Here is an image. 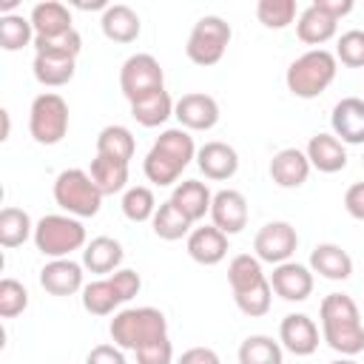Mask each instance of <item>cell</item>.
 Wrapping results in <instances>:
<instances>
[{
	"instance_id": "6da1fadb",
	"label": "cell",
	"mask_w": 364,
	"mask_h": 364,
	"mask_svg": "<svg viewBox=\"0 0 364 364\" xmlns=\"http://www.w3.org/2000/svg\"><path fill=\"white\" fill-rule=\"evenodd\" d=\"M321 318V338L330 350L353 358L364 353V321L361 310L347 293H327L318 304Z\"/></svg>"
},
{
	"instance_id": "7a4b0ae2",
	"label": "cell",
	"mask_w": 364,
	"mask_h": 364,
	"mask_svg": "<svg viewBox=\"0 0 364 364\" xmlns=\"http://www.w3.org/2000/svg\"><path fill=\"white\" fill-rule=\"evenodd\" d=\"M196 145L191 131L185 128H165L156 142L151 145V151L142 159V171L148 176V182H154L156 188H168L173 185L182 171L191 165V159H196Z\"/></svg>"
},
{
	"instance_id": "3957f363",
	"label": "cell",
	"mask_w": 364,
	"mask_h": 364,
	"mask_svg": "<svg viewBox=\"0 0 364 364\" xmlns=\"http://www.w3.org/2000/svg\"><path fill=\"white\" fill-rule=\"evenodd\" d=\"M228 284L233 290V301L236 307L250 316V318H259L270 310V301H273V287H270V279L264 276L262 270V262L250 253H239L230 259L228 264Z\"/></svg>"
},
{
	"instance_id": "277c9868",
	"label": "cell",
	"mask_w": 364,
	"mask_h": 364,
	"mask_svg": "<svg viewBox=\"0 0 364 364\" xmlns=\"http://www.w3.org/2000/svg\"><path fill=\"white\" fill-rule=\"evenodd\" d=\"M108 333L117 347L136 353L159 338H168V318L156 307H125L114 313Z\"/></svg>"
},
{
	"instance_id": "5b68a950",
	"label": "cell",
	"mask_w": 364,
	"mask_h": 364,
	"mask_svg": "<svg viewBox=\"0 0 364 364\" xmlns=\"http://www.w3.org/2000/svg\"><path fill=\"white\" fill-rule=\"evenodd\" d=\"M338 74V60L333 51L327 48H310L304 51L301 57H296L290 65H287V74H284V82H287V91L299 100H316L321 97L333 80Z\"/></svg>"
},
{
	"instance_id": "8992f818",
	"label": "cell",
	"mask_w": 364,
	"mask_h": 364,
	"mask_svg": "<svg viewBox=\"0 0 364 364\" xmlns=\"http://www.w3.org/2000/svg\"><path fill=\"white\" fill-rule=\"evenodd\" d=\"M34 245L48 259H71L74 250H82L88 245V236L77 216L48 213L34 225Z\"/></svg>"
},
{
	"instance_id": "52a82bcc",
	"label": "cell",
	"mask_w": 364,
	"mask_h": 364,
	"mask_svg": "<svg viewBox=\"0 0 364 364\" xmlns=\"http://www.w3.org/2000/svg\"><path fill=\"white\" fill-rule=\"evenodd\" d=\"M142 287V279L131 267H119L111 276H102L97 282H88L82 287V307L91 316H111L117 307L131 301Z\"/></svg>"
},
{
	"instance_id": "ba28073f",
	"label": "cell",
	"mask_w": 364,
	"mask_h": 364,
	"mask_svg": "<svg viewBox=\"0 0 364 364\" xmlns=\"http://www.w3.org/2000/svg\"><path fill=\"white\" fill-rule=\"evenodd\" d=\"M54 202L77 219H91L102 208V193L94 185L91 173L82 168H65L54 179Z\"/></svg>"
},
{
	"instance_id": "9c48e42d",
	"label": "cell",
	"mask_w": 364,
	"mask_h": 364,
	"mask_svg": "<svg viewBox=\"0 0 364 364\" xmlns=\"http://www.w3.org/2000/svg\"><path fill=\"white\" fill-rule=\"evenodd\" d=\"M230 37H233V31L219 14H205L193 23V28L188 34V43H185V54L193 65L210 68L225 57V51L230 46Z\"/></svg>"
},
{
	"instance_id": "30bf717a",
	"label": "cell",
	"mask_w": 364,
	"mask_h": 364,
	"mask_svg": "<svg viewBox=\"0 0 364 364\" xmlns=\"http://www.w3.org/2000/svg\"><path fill=\"white\" fill-rule=\"evenodd\" d=\"M28 134L37 145L63 142L68 134V102L54 91L37 94L28 108Z\"/></svg>"
},
{
	"instance_id": "8fae6325",
	"label": "cell",
	"mask_w": 364,
	"mask_h": 364,
	"mask_svg": "<svg viewBox=\"0 0 364 364\" xmlns=\"http://www.w3.org/2000/svg\"><path fill=\"white\" fill-rule=\"evenodd\" d=\"M165 88V71L154 54H131L119 68V91L134 105Z\"/></svg>"
},
{
	"instance_id": "7c38bea8",
	"label": "cell",
	"mask_w": 364,
	"mask_h": 364,
	"mask_svg": "<svg viewBox=\"0 0 364 364\" xmlns=\"http://www.w3.org/2000/svg\"><path fill=\"white\" fill-rule=\"evenodd\" d=\"M299 247V233L290 222H267L256 230L253 236V253L259 262H267V264H282V262H290V256L296 253Z\"/></svg>"
},
{
	"instance_id": "4fadbf2b",
	"label": "cell",
	"mask_w": 364,
	"mask_h": 364,
	"mask_svg": "<svg viewBox=\"0 0 364 364\" xmlns=\"http://www.w3.org/2000/svg\"><path fill=\"white\" fill-rule=\"evenodd\" d=\"M247 199L242 191L236 188H225V191H216L213 193V202H210V225L219 228L225 236H236L247 228Z\"/></svg>"
},
{
	"instance_id": "5bb4252c",
	"label": "cell",
	"mask_w": 364,
	"mask_h": 364,
	"mask_svg": "<svg viewBox=\"0 0 364 364\" xmlns=\"http://www.w3.org/2000/svg\"><path fill=\"white\" fill-rule=\"evenodd\" d=\"M173 117L179 119V128L185 131H210L219 122V102L210 94L191 91L176 100Z\"/></svg>"
},
{
	"instance_id": "9a60e30c",
	"label": "cell",
	"mask_w": 364,
	"mask_h": 364,
	"mask_svg": "<svg viewBox=\"0 0 364 364\" xmlns=\"http://www.w3.org/2000/svg\"><path fill=\"white\" fill-rule=\"evenodd\" d=\"M279 344L293 355H313L318 350V327L304 313H287L279 324Z\"/></svg>"
},
{
	"instance_id": "2e32d148",
	"label": "cell",
	"mask_w": 364,
	"mask_h": 364,
	"mask_svg": "<svg viewBox=\"0 0 364 364\" xmlns=\"http://www.w3.org/2000/svg\"><path fill=\"white\" fill-rule=\"evenodd\" d=\"M270 287L284 301H304L313 293V270L299 262H282L267 276Z\"/></svg>"
},
{
	"instance_id": "e0dca14e",
	"label": "cell",
	"mask_w": 364,
	"mask_h": 364,
	"mask_svg": "<svg viewBox=\"0 0 364 364\" xmlns=\"http://www.w3.org/2000/svg\"><path fill=\"white\" fill-rule=\"evenodd\" d=\"M40 284L51 296H74L82 293V264L74 259H48L40 270Z\"/></svg>"
},
{
	"instance_id": "ac0fdd59",
	"label": "cell",
	"mask_w": 364,
	"mask_h": 364,
	"mask_svg": "<svg viewBox=\"0 0 364 364\" xmlns=\"http://www.w3.org/2000/svg\"><path fill=\"white\" fill-rule=\"evenodd\" d=\"M330 128L344 145H364V100L344 97L333 105Z\"/></svg>"
},
{
	"instance_id": "d6986e66",
	"label": "cell",
	"mask_w": 364,
	"mask_h": 364,
	"mask_svg": "<svg viewBox=\"0 0 364 364\" xmlns=\"http://www.w3.org/2000/svg\"><path fill=\"white\" fill-rule=\"evenodd\" d=\"M196 165L205 173V179L225 182V179L236 176V171H239V154H236L233 145L219 142V139H210V142H205L196 151Z\"/></svg>"
},
{
	"instance_id": "ffe728a7",
	"label": "cell",
	"mask_w": 364,
	"mask_h": 364,
	"mask_svg": "<svg viewBox=\"0 0 364 364\" xmlns=\"http://www.w3.org/2000/svg\"><path fill=\"white\" fill-rule=\"evenodd\" d=\"M228 239H230V236H225L219 228H213V225H199V228H193V230L188 233L185 247H188V256H191L196 264L210 267V264H219V262L228 256Z\"/></svg>"
},
{
	"instance_id": "44dd1931",
	"label": "cell",
	"mask_w": 364,
	"mask_h": 364,
	"mask_svg": "<svg viewBox=\"0 0 364 364\" xmlns=\"http://www.w3.org/2000/svg\"><path fill=\"white\" fill-rule=\"evenodd\" d=\"M267 171H270V179L279 188H301L307 182L313 165H310V159H307L304 151H299V148H282V151L273 154Z\"/></svg>"
},
{
	"instance_id": "7402d4cb",
	"label": "cell",
	"mask_w": 364,
	"mask_h": 364,
	"mask_svg": "<svg viewBox=\"0 0 364 364\" xmlns=\"http://www.w3.org/2000/svg\"><path fill=\"white\" fill-rule=\"evenodd\" d=\"M307 267L313 273H318L321 279L344 282V279L353 276V256L336 242H321L310 250V264Z\"/></svg>"
},
{
	"instance_id": "603a6c76",
	"label": "cell",
	"mask_w": 364,
	"mask_h": 364,
	"mask_svg": "<svg viewBox=\"0 0 364 364\" xmlns=\"http://www.w3.org/2000/svg\"><path fill=\"white\" fill-rule=\"evenodd\" d=\"M304 154L310 165L321 173H338L347 168V148L336 134H313Z\"/></svg>"
},
{
	"instance_id": "cb8c5ba5",
	"label": "cell",
	"mask_w": 364,
	"mask_h": 364,
	"mask_svg": "<svg viewBox=\"0 0 364 364\" xmlns=\"http://www.w3.org/2000/svg\"><path fill=\"white\" fill-rule=\"evenodd\" d=\"M100 28H102V34H105L111 43H122V46H125V43H134V40L139 37L142 23H139V14H136L131 6L114 3V6H108V9L102 11Z\"/></svg>"
},
{
	"instance_id": "d4e9b609",
	"label": "cell",
	"mask_w": 364,
	"mask_h": 364,
	"mask_svg": "<svg viewBox=\"0 0 364 364\" xmlns=\"http://www.w3.org/2000/svg\"><path fill=\"white\" fill-rule=\"evenodd\" d=\"M122 245L111 236H94L85 247H82V267L91 270V273H100V276H111L119 270L122 264Z\"/></svg>"
},
{
	"instance_id": "484cf974",
	"label": "cell",
	"mask_w": 364,
	"mask_h": 364,
	"mask_svg": "<svg viewBox=\"0 0 364 364\" xmlns=\"http://www.w3.org/2000/svg\"><path fill=\"white\" fill-rule=\"evenodd\" d=\"M336 31H338V20H333L330 14H324L316 3H310L307 9H301L299 17H296V34L307 46H316L318 48V46L330 43L336 37Z\"/></svg>"
},
{
	"instance_id": "4316f807",
	"label": "cell",
	"mask_w": 364,
	"mask_h": 364,
	"mask_svg": "<svg viewBox=\"0 0 364 364\" xmlns=\"http://www.w3.org/2000/svg\"><path fill=\"white\" fill-rule=\"evenodd\" d=\"M171 202H173L191 222H199V219L210 216L213 193H210V188H208L205 182H199V179H185V182H176V185H173Z\"/></svg>"
},
{
	"instance_id": "83f0119b",
	"label": "cell",
	"mask_w": 364,
	"mask_h": 364,
	"mask_svg": "<svg viewBox=\"0 0 364 364\" xmlns=\"http://www.w3.org/2000/svg\"><path fill=\"white\" fill-rule=\"evenodd\" d=\"M31 26H34V34L37 37H57V34H65L74 28L71 23V11L65 3L60 0H46V3H37L28 14Z\"/></svg>"
},
{
	"instance_id": "f1b7e54d",
	"label": "cell",
	"mask_w": 364,
	"mask_h": 364,
	"mask_svg": "<svg viewBox=\"0 0 364 364\" xmlns=\"http://www.w3.org/2000/svg\"><path fill=\"white\" fill-rule=\"evenodd\" d=\"M94 185L100 188L102 196H114L119 191H128V162L111 159V156H94L91 168H88Z\"/></svg>"
},
{
	"instance_id": "f546056e",
	"label": "cell",
	"mask_w": 364,
	"mask_h": 364,
	"mask_svg": "<svg viewBox=\"0 0 364 364\" xmlns=\"http://www.w3.org/2000/svg\"><path fill=\"white\" fill-rule=\"evenodd\" d=\"M136 151V139L125 125H105L97 134V154L100 156H111L119 162H131Z\"/></svg>"
},
{
	"instance_id": "4dcf8cb0",
	"label": "cell",
	"mask_w": 364,
	"mask_h": 364,
	"mask_svg": "<svg viewBox=\"0 0 364 364\" xmlns=\"http://www.w3.org/2000/svg\"><path fill=\"white\" fill-rule=\"evenodd\" d=\"M151 228H154V233H156L159 239L176 242V239H185V236L193 230V222L168 199V202H162V205L156 208V213H154V219H151Z\"/></svg>"
},
{
	"instance_id": "1f68e13d",
	"label": "cell",
	"mask_w": 364,
	"mask_h": 364,
	"mask_svg": "<svg viewBox=\"0 0 364 364\" xmlns=\"http://www.w3.org/2000/svg\"><path fill=\"white\" fill-rule=\"evenodd\" d=\"M173 105H176V102H173L171 94L162 88V91H156V94H151V97L134 102V105H131V117H134L142 128H159L162 122H168V117H173Z\"/></svg>"
},
{
	"instance_id": "d6a6232c",
	"label": "cell",
	"mask_w": 364,
	"mask_h": 364,
	"mask_svg": "<svg viewBox=\"0 0 364 364\" xmlns=\"http://www.w3.org/2000/svg\"><path fill=\"white\" fill-rule=\"evenodd\" d=\"M26 239H34V222L23 208H3L0 210V245L3 247H20Z\"/></svg>"
},
{
	"instance_id": "836d02e7",
	"label": "cell",
	"mask_w": 364,
	"mask_h": 364,
	"mask_svg": "<svg viewBox=\"0 0 364 364\" xmlns=\"http://www.w3.org/2000/svg\"><path fill=\"white\" fill-rule=\"evenodd\" d=\"M31 71H34V80H37L40 85H46V88H60V85H68V82L74 80L77 60H60V57L34 54Z\"/></svg>"
},
{
	"instance_id": "e575fe53",
	"label": "cell",
	"mask_w": 364,
	"mask_h": 364,
	"mask_svg": "<svg viewBox=\"0 0 364 364\" xmlns=\"http://www.w3.org/2000/svg\"><path fill=\"white\" fill-rule=\"evenodd\" d=\"M284 347L270 336H247L239 344V364H282Z\"/></svg>"
},
{
	"instance_id": "d590c367",
	"label": "cell",
	"mask_w": 364,
	"mask_h": 364,
	"mask_svg": "<svg viewBox=\"0 0 364 364\" xmlns=\"http://www.w3.org/2000/svg\"><path fill=\"white\" fill-rule=\"evenodd\" d=\"M34 26L23 14H0V46L6 51H20L23 46H34Z\"/></svg>"
},
{
	"instance_id": "8d00e7d4",
	"label": "cell",
	"mask_w": 364,
	"mask_h": 364,
	"mask_svg": "<svg viewBox=\"0 0 364 364\" xmlns=\"http://www.w3.org/2000/svg\"><path fill=\"white\" fill-rule=\"evenodd\" d=\"M82 51V37L77 28L57 34V37H34V54L43 57H60V60H77Z\"/></svg>"
},
{
	"instance_id": "74e56055",
	"label": "cell",
	"mask_w": 364,
	"mask_h": 364,
	"mask_svg": "<svg viewBox=\"0 0 364 364\" xmlns=\"http://www.w3.org/2000/svg\"><path fill=\"white\" fill-rule=\"evenodd\" d=\"M296 17H299L296 0H259V3H256V20H259L264 28L282 31V28H287Z\"/></svg>"
},
{
	"instance_id": "f35d334b",
	"label": "cell",
	"mask_w": 364,
	"mask_h": 364,
	"mask_svg": "<svg viewBox=\"0 0 364 364\" xmlns=\"http://www.w3.org/2000/svg\"><path fill=\"white\" fill-rule=\"evenodd\" d=\"M122 213H125V219H131V222H148V219H154V213H156V199H154V191L151 188H145V185H134V188H128L125 193H122Z\"/></svg>"
},
{
	"instance_id": "ab89813d",
	"label": "cell",
	"mask_w": 364,
	"mask_h": 364,
	"mask_svg": "<svg viewBox=\"0 0 364 364\" xmlns=\"http://www.w3.org/2000/svg\"><path fill=\"white\" fill-rule=\"evenodd\" d=\"M336 60L347 68H364V31L350 28L336 43Z\"/></svg>"
},
{
	"instance_id": "60d3db41",
	"label": "cell",
	"mask_w": 364,
	"mask_h": 364,
	"mask_svg": "<svg viewBox=\"0 0 364 364\" xmlns=\"http://www.w3.org/2000/svg\"><path fill=\"white\" fill-rule=\"evenodd\" d=\"M28 307V290L17 282V279H3L0 282V316L3 318H14Z\"/></svg>"
},
{
	"instance_id": "b9f144b4",
	"label": "cell",
	"mask_w": 364,
	"mask_h": 364,
	"mask_svg": "<svg viewBox=\"0 0 364 364\" xmlns=\"http://www.w3.org/2000/svg\"><path fill=\"white\" fill-rule=\"evenodd\" d=\"M134 355H136V364H173V344H171V338H159V341L136 350Z\"/></svg>"
},
{
	"instance_id": "7bdbcfd3",
	"label": "cell",
	"mask_w": 364,
	"mask_h": 364,
	"mask_svg": "<svg viewBox=\"0 0 364 364\" xmlns=\"http://www.w3.org/2000/svg\"><path fill=\"white\" fill-rule=\"evenodd\" d=\"M85 364H128V361H125L122 347H117V344H97V347L88 350Z\"/></svg>"
},
{
	"instance_id": "ee69618b",
	"label": "cell",
	"mask_w": 364,
	"mask_h": 364,
	"mask_svg": "<svg viewBox=\"0 0 364 364\" xmlns=\"http://www.w3.org/2000/svg\"><path fill=\"white\" fill-rule=\"evenodd\" d=\"M344 210H347L353 219L364 222V182H353V185L344 191Z\"/></svg>"
},
{
	"instance_id": "f6af8a7d",
	"label": "cell",
	"mask_w": 364,
	"mask_h": 364,
	"mask_svg": "<svg viewBox=\"0 0 364 364\" xmlns=\"http://www.w3.org/2000/svg\"><path fill=\"white\" fill-rule=\"evenodd\" d=\"M176 364H222V358L210 347H191L176 358Z\"/></svg>"
},
{
	"instance_id": "bcb514c9",
	"label": "cell",
	"mask_w": 364,
	"mask_h": 364,
	"mask_svg": "<svg viewBox=\"0 0 364 364\" xmlns=\"http://www.w3.org/2000/svg\"><path fill=\"white\" fill-rule=\"evenodd\" d=\"M324 14H330L333 20H341V17H347L353 9H355V3L353 0H313Z\"/></svg>"
},
{
	"instance_id": "7dc6e473",
	"label": "cell",
	"mask_w": 364,
	"mask_h": 364,
	"mask_svg": "<svg viewBox=\"0 0 364 364\" xmlns=\"http://www.w3.org/2000/svg\"><path fill=\"white\" fill-rule=\"evenodd\" d=\"M0 117H3V139H9V131H11V119H9V111L3 108V111H0Z\"/></svg>"
},
{
	"instance_id": "c3c4849f",
	"label": "cell",
	"mask_w": 364,
	"mask_h": 364,
	"mask_svg": "<svg viewBox=\"0 0 364 364\" xmlns=\"http://www.w3.org/2000/svg\"><path fill=\"white\" fill-rule=\"evenodd\" d=\"M330 364H358V361H353V358H347V355H341V358H336V361H330Z\"/></svg>"
},
{
	"instance_id": "681fc988",
	"label": "cell",
	"mask_w": 364,
	"mask_h": 364,
	"mask_svg": "<svg viewBox=\"0 0 364 364\" xmlns=\"http://www.w3.org/2000/svg\"><path fill=\"white\" fill-rule=\"evenodd\" d=\"M361 162H364V156H361Z\"/></svg>"
}]
</instances>
